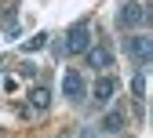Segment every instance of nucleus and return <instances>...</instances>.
<instances>
[{"label":"nucleus","instance_id":"nucleus-11","mask_svg":"<svg viewBox=\"0 0 153 138\" xmlns=\"http://www.w3.org/2000/svg\"><path fill=\"white\" fill-rule=\"evenodd\" d=\"M80 138H99V131L95 127H80Z\"/></svg>","mask_w":153,"mask_h":138},{"label":"nucleus","instance_id":"nucleus-2","mask_svg":"<svg viewBox=\"0 0 153 138\" xmlns=\"http://www.w3.org/2000/svg\"><path fill=\"white\" fill-rule=\"evenodd\" d=\"M124 51H128V55L146 69V66H149V58H153V40H149L146 33H131L128 40H124Z\"/></svg>","mask_w":153,"mask_h":138},{"label":"nucleus","instance_id":"nucleus-8","mask_svg":"<svg viewBox=\"0 0 153 138\" xmlns=\"http://www.w3.org/2000/svg\"><path fill=\"white\" fill-rule=\"evenodd\" d=\"M124 124H128V120H124V113H120V109H109L102 120H99V127H102L106 134H120V131H124Z\"/></svg>","mask_w":153,"mask_h":138},{"label":"nucleus","instance_id":"nucleus-3","mask_svg":"<svg viewBox=\"0 0 153 138\" xmlns=\"http://www.w3.org/2000/svg\"><path fill=\"white\" fill-rule=\"evenodd\" d=\"M149 22V15H146V7L139 4V0H128V4L117 11V26L120 29H139V26H146Z\"/></svg>","mask_w":153,"mask_h":138},{"label":"nucleus","instance_id":"nucleus-4","mask_svg":"<svg viewBox=\"0 0 153 138\" xmlns=\"http://www.w3.org/2000/svg\"><path fill=\"white\" fill-rule=\"evenodd\" d=\"M62 94L69 98V102H84L88 87H84V76L76 73V69H66V73H62Z\"/></svg>","mask_w":153,"mask_h":138},{"label":"nucleus","instance_id":"nucleus-9","mask_svg":"<svg viewBox=\"0 0 153 138\" xmlns=\"http://www.w3.org/2000/svg\"><path fill=\"white\" fill-rule=\"evenodd\" d=\"M48 40H51L48 33H36V36H29V40L22 44V51H26V55H33V51H44V47H48Z\"/></svg>","mask_w":153,"mask_h":138},{"label":"nucleus","instance_id":"nucleus-1","mask_svg":"<svg viewBox=\"0 0 153 138\" xmlns=\"http://www.w3.org/2000/svg\"><path fill=\"white\" fill-rule=\"evenodd\" d=\"M88 47H91V22H73V26L66 29L62 51H66V55H84Z\"/></svg>","mask_w":153,"mask_h":138},{"label":"nucleus","instance_id":"nucleus-5","mask_svg":"<svg viewBox=\"0 0 153 138\" xmlns=\"http://www.w3.org/2000/svg\"><path fill=\"white\" fill-rule=\"evenodd\" d=\"M84 58H88L91 69H109V66H113V51H109L106 44H91V47L84 51Z\"/></svg>","mask_w":153,"mask_h":138},{"label":"nucleus","instance_id":"nucleus-7","mask_svg":"<svg viewBox=\"0 0 153 138\" xmlns=\"http://www.w3.org/2000/svg\"><path fill=\"white\" fill-rule=\"evenodd\" d=\"M48 106H51V87H44V84L29 87V113H44Z\"/></svg>","mask_w":153,"mask_h":138},{"label":"nucleus","instance_id":"nucleus-10","mask_svg":"<svg viewBox=\"0 0 153 138\" xmlns=\"http://www.w3.org/2000/svg\"><path fill=\"white\" fill-rule=\"evenodd\" d=\"M131 94H135V98H139V102H142V98H146V69H139L135 76H131Z\"/></svg>","mask_w":153,"mask_h":138},{"label":"nucleus","instance_id":"nucleus-6","mask_svg":"<svg viewBox=\"0 0 153 138\" xmlns=\"http://www.w3.org/2000/svg\"><path fill=\"white\" fill-rule=\"evenodd\" d=\"M91 94H95V106H106L109 98L117 94V80H113V76H99L95 87H91Z\"/></svg>","mask_w":153,"mask_h":138}]
</instances>
